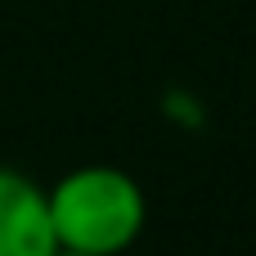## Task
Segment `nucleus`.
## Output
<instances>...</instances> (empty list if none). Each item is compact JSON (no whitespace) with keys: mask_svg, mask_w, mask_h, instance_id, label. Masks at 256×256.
<instances>
[{"mask_svg":"<svg viewBox=\"0 0 256 256\" xmlns=\"http://www.w3.org/2000/svg\"><path fill=\"white\" fill-rule=\"evenodd\" d=\"M45 198L63 252L122 256L126 248H135L148 220L140 180L117 166H76L54 189H45Z\"/></svg>","mask_w":256,"mask_h":256,"instance_id":"f257e3e1","label":"nucleus"},{"mask_svg":"<svg viewBox=\"0 0 256 256\" xmlns=\"http://www.w3.org/2000/svg\"><path fill=\"white\" fill-rule=\"evenodd\" d=\"M54 220H50V198L45 189L14 171L0 166V256H54Z\"/></svg>","mask_w":256,"mask_h":256,"instance_id":"f03ea898","label":"nucleus"},{"mask_svg":"<svg viewBox=\"0 0 256 256\" xmlns=\"http://www.w3.org/2000/svg\"><path fill=\"white\" fill-rule=\"evenodd\" d=\"M54 256H86V252H63V248H58V252H54Z\"/></svg>","mask_w":256,"mask_h":256,"instance_id":"7ed1b4c3","label":"nucleus"}]
</instances>
